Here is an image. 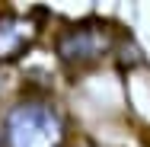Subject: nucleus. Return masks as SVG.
Wrapping results in <instances>:
<instances>
[{
  "label": "nucleus",
  "mask_w": 150,
  "mask_h": 147,
  "mask_svg": "<svg viewBox=\"0 0 150 147\" xmlns=\"http://www.w3.org/2000/svg\"><path fill=\"white\" fill-rule=\"evenodd\" d=\"M121 42H125V32L115 23L86 16L54 32V58L67 74H86L105 58H112Z\"/></svg>",
  "instance_id": "2"
},
{
  "label": "nucleus",
  "mask_w": 150,
  "mask_h": 147,
  "mask_svg": "<svg viewBox=\"0 0 150 147\" xmlns=\"http://www.w3.org/2000/svg\"><path fill=\"white\" fill-rule=\"evenodd\" d=\"M67 118L48 96L16 99L0 121V147H67Z\"/></svg>",
  "instance_id": "1"
},
{
  "label": "nucleus",
  "mask_w": 150,
  "mask_h": 147,
  "mask_svg": "<svg viewBox=\"0 0 150 147\" xmlns=\"http://www.w3.org/2000/svg\"><path fill=\"white\" fill-rule=\"evenodd\" d=\"M48 10H0V67L23 61L45 32Z\"/></svg>",
  "instance_id": "3"
}]
</instances>
